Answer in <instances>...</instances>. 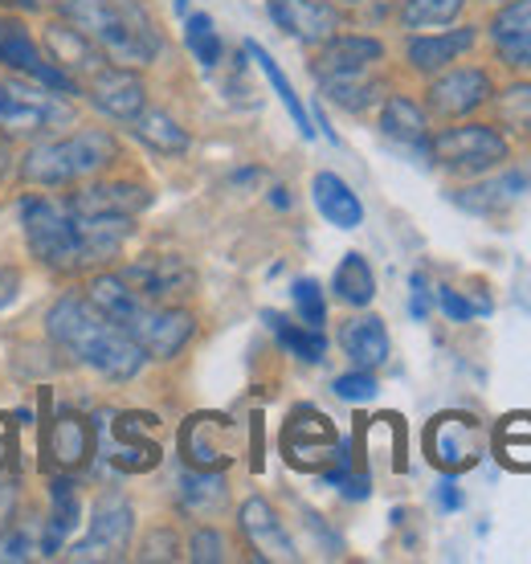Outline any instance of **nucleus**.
Listing matches in <instances>:
<instances>
[{"label":"nucleus","mask_w":531,"mask_h":564,"mask_svg":"<svg viewBox=\"0 0 531 564\" xmlns=\"http://www.w3.org/2000/svg\"><path fill=\"white\" fill-rule=\"evenodd\" d=\"M380 62H384V42L380 37H372V33H344L339 29L336 37L315 45L311 74H315V83H327V78L372 74V66H380Z\"/></svg>","instance_id":"nucleus-19"},{"label":"nucleus","mask_w":531,"mask_h":564,"mask_svg":"<svg viewBox=\"0 0 531 564\" xmlns=\"http://www.w3.org/2000/svg\"><path fill=\"white\" fill-rule=\"evenodd\" d=\"M119 327L140 344V352L148 360H176L188 348V339L196 336V315L176 307V303H148V299H140V307L131 311Z\"/></svg>","instance_id":"nucleus-9"},{"label":"nucleus","mask_w":531,"mask_h":564,"mask_svg":"<svg viewBox=\"0 0 531 564\" xmlns=\"http://www.w3.org/2000/svg\"><path fill=\"white\" fill-rule=\"evenodd\" d=\"M131 532H136V511L123 495H98L95 511H90V528H86V540H78L71 549L74 561H119L131 544Z\"/></svg>","instance_id":"nucleus-13"},{"label":"nucleus","mask_w":531,"mask_h":564,"mask_svg":"<svg viewBox=\"0 0 531 564\" xmlns=\"http://www.w3.org/2000/svg\"><path fill=\"white\" fill-rule=\"evenodd\" d=\"M262 319L294 360H303V365H323L327 360V336H323V327H307L303 319L291 324L279 311H262Z\"/></svg>","instance_id":"nucleus-32"},{"label":"nucleus","mask_w":531,"mask_h":564,"mask_svg":"<svg viewBox=\"0 0 531 564\" xmlns=\"http://www.w3.org/2000/svg\"><path fill=\"white\" fill-rule=\"evenodd\" d=\"M483 4H495V9H499V4H507V0H483Z\"/></svg>","instance_id":"nucleus-53"},{"label":"nucleus","mask_w":531,"mask_h":564,"mask_svg":"<svg viewBox=\"0 0 531 564\" xmlns=\"http://www.w3.org/2000/svg\"><path fill=\"white\" fill-rule=\"evenodd\" d=\"M238 528L258 561H299V549H294L286 523H282V516L270 508V499H262V495H253V499H246L238 508Z\"/></svg>","instance_id":"nucleus-23"},{"label":"nucleus","mask_w":531,"mask_h":564,"mask_svg":"<svg viewBox=\"0 0 531 564\" xmlns=\"http://www.w3.org/2000/svg\"><path fill=\"white\" fill-rule=\"evenodd\" d=\"M380 135L401 148H418L425 152L430 148V111L425 102H418L413 95H384L380 99Z\"/></svg>","instance_id":"nucleus-25"},{"label":"nucleus","mask_w":531,"mask_h":564,"mask_svg":"<svg viewBox=\"0 0 531 564\" xmlns=\"http://www.w3.org/2000/svg\"><path fill=\"white\" fill-rule=\"evenodd\" d=\"M246 57H250L253 66H258V70L266 74V83L274 86V95H279L282 107H286V115H291V119H294V128H299V135H303V140H315V128H311L307 107H303V99L294 95L291 78H286V74H282L279 62L270 57V50H266V45H258V42H253V37H250V42H246Z\"/></svg>","instance_id":"nucleus-34"},{"label":"nucleus","mask_w":531,"mask_h":564,"mask_svg":"<svg viewBox=\"0 0 531 564\" xmlns=\"http://www.w3.org/2000/svg\"><path fill=\"white\" fill-rule=\"evenodd\" d=\"M282 458L294 470L323 475L327 466L348 463V446L327 413H319L315 405H299L286 413V425H282Z\"/></svg>","instance_id":"nucleus-7"},{"label":"nucleus","mask_w":531,"mask_h":564,"mask_svg":"<svg viewBox=\"0 0 531 564\" xmlns=\"http://www.w3.org/2000/svg\"><path fill=\"white\" fill-rule=\"evenodd\" d=\"M140 561H181V536L172 528H152L140 544Z\"/></svg>","instance_id":"nucleus-43"},{"label":"nucleus","mask_w":531,"mask_h":564,"mask_svg":"<svg viewBox=\"0 0 531 564\" xmlns=\"http://www.w3.org/2000/svg\"><path fill=\"white\" fill-rule=\"evenodd\" d=\"M9 169H13V148H9V140L0 135V176H4Z\"/></svg>","instance_id":"nucleus-50"},{"label":"nucleus","mask_w":531,"mask_h":564,"mask_svg":"<svg viewBox=\"0 0 531 564\" xmlns=\"http://www.w3.org/2000/svg\"><path fill=\"white\" fill-rule=\"evenodd\" d=\"M311 200L327 226L336 229H360L364 226V200L351 193V184L336 172H315L311 181Z\"/></svg>","instance_id":"nucleus-28"},{"label":"nucleus","mask_w":531,"mask_h":564,"mask_svg":"<svg viewBox=\"0 0 531 564\" xmlns=\"http://www.w3.org/2000/svg\"><path fill=\"white\" fill-rule=\"evenodd\" d=\"M409 286H413L409 315H413L418 324H425V315H430V282H425V274H413V279H409Z\"/></svg>","instance_id":"nucleus-45"},{"label":"nucleus","mask_w":531,"mask_h":564,"mask_svg":"<svg viewBox=\"0 0 531 564\" xmlns=\"http://www.w3.org/2000/svg\"><path fill=\"white\" fill-rule=\"evenodd\" d=\"M131 135L148 148V152L164 155V160H176L193 148V135L172 119L169 111H160V107H143L136 119H131Z\"/></svg>","instance_id":"nucleus-30"},{"label":"nucleus","mask_w":531,"mask_h":564,"mask_svg":"<svg viewBox=\"0 0 531 564\" xmlns=\"http://www.w3.org/2000/svg\"><path fill=\"white\" fill-rule=\"evenodd\" d=\"M119 279L148 303H181L196 291V270L181 254H143L119 270Z\"/></svg>","instance_id":"nucleus-15"},{"label":"nucleus","mask_w":531,"mask_h":564,"mask_svg":"<svg viewBox=\"0 0 531 564\" xmlns=\"http://www.w3.org/2000/svg\"><path fill=\"white\" fill-rule=\"evenodd\" d=\"M21 226H25L29 250L42 267L57 270V274H78L90 267L66 205H57L50 197H25L21 200Z\"/></svg>","instance_id":"nucleus-5"},{"label":"nucleus","mask_w":531,"mask_h":564,"mask_svg":"<svg viewBox=\"0 0 531 564\" xmlns=\"http://www.w3.org/2000/svg\"><path fill=\"white\" fill-rule=\"evenodd\" d=\"M323 86V95L336 102V107H344V111H368L372 102H380L384 95H380V86L372 83V74H351V78H327Z\"/></svg>","instance_id":"nucleus-37"},{"label":"nucleus","mask_w":531,"mask_h":564,"mask_svg":"<svg viewBox=\"0 0 531 564\" xmlns=\"http://www.w3.org/2000/svg\"><path fill=\"white\" fill-rule=\"evenodd\" d=\"M531 193V164L528 169H511L503 164L499 172H487V176H478L475 184H466V188H454L449 200L458 205L462 213H475V217H503L519 205V200Z\"/></svg>","instance_id":"nucleus-16"},{"label":"nucleus","mask_w":531,"mask_h":564,"mask_svg":"<svg viewBox=\"0 0 531 564\" xmlns=\"http://www.w3.org/2000/svg\"><path fill=\"white\" fill-rule=\"evenodd\" d=\"M270 21L294 37L299 45H323L327 37H336L339 29L348 25V17L336 0H266Z\"/></svg>","instance_id":"nucleus-17"},{"label":"nucleus","mask_w":531,"mask_h":564,"mask_svg":"<svg viewBox=\"0 0 531 564\" xmlns=\"http://www.w3.org/2000/svg\"><path fill=\"white\" fill-rule=\"evenodd\" d=\"M270 200H274L279 209H286V205H291V197H286V188H274V197H270Z\"/></svg>","instance_id":"nucleus-52"},{"label":"nucleus","mask_w":531,"mask_h":564,"mask_svg":"<svg viewBox=\"0 0 531 564\" xmlns=\"http://www.w3.org/2000/svg\"><path fill=\"white\" fill-rule=\"evenodd\" d=\"M86 102H90L98 115L115 119V123H131V119L148 107V86H143V78L131 70V66L102 62V66L86 78Z\"/></svg>","instance_id":"nucleus-18"},{"label":"nucleus","mask_w":531,"mask_h":564,"mask_svg":"<svg viewBox=\"0 0 531 564\" xmlns=\"http://www.w3.org/2000/svg\"><path fill=\"white\" fill-rule=\"evenodd\" d=\"M241 451V430L225 413H193L181 425V458L193 470H225Z\"/></svg>","instance_id":"nucleus-12"},{"label":"nucleus","mask_w":531,"mask_h":564,"mask_svg":"<svg viewBox=\"0 0 531 564\" xmlns=\"http://www.w3.org/2000/svg\"><path fill=\"white\" fill-rule=\"evenodd\" d=\"M45 332H50V339L62 352L74 356L78 365L95 368L98 377H107V381L140 377L143 360H148L140 352V344L83 295L57 299L50 315H45Z\"/></svg>","instance_id":"nucleus-1"},{"label":"nucleus","mask_w":531,"mask_h":564,"mask_svg":"<svg viewBox=\"0 0 531 564\" xmlns=\"http://www.w3.org/2000/svg\"><path fill=\"white\" fill-rule=\"evenodd\" d=\"M487 42L495 62L511 74L531 78V0H507L487 21Z\"/></svg>","instance_id":"nucleus-20"},{"label":"nucleus","mask_w":531,"mask_h":564,"mask_svg":"<svg viewBox=\"0 0 531 564\" xmlns=\"http://www.w3.org/2000/svg\"><path fill=\"white\" fill-rule=\"evenodd\" d=\"M434 499H437V508H442V511H458L462 508V491H458V482H454V475H442Z\"/></svg>","instance_id":"nucleus-48"},{"label":"nucleus","mask_w":531,"mask_h":564,"mask_svg":"<svg viewBox=\"0 0 531 564\" xmlns=\"http://www.w3.org/2000/svg\"><path fill=\"white\" fill-rule=\"evenodd\" d=\"M470 0H401L397 9V25L409 33H425V29H446L466 13Z\"/></svg>","instance_id":"nucleus-36"},{"label":"nucleus","mask_w":531,"mask_h":564,"mask_svg":"<svg viewBox=\"0 0 531 564\" xmlns=\"http://www.w3.org/2000/svg\"><path fill=\"white\" fill-rule=\"evenodd\" d=\"M225 503H229L225 470H193V466H188V475L181 479V508L188 511V516L209 520V516L225 511Z\"/></svg>","instance_id":"nucleus-33"},{"label":"nucleus","mask_w":531,"mask_h":564,"mask_svg":"<svg viewBox=\"0 0 531 564\" xmlns=\"http://www.w3.org/2000/svg\"><path fill=\"white\" fill-rule=\"evenodd\" d=\"M78 520H83L78 487H74L71 475H54V479H50V528H45V540H42L45 556H57V549L74 536Z\"/></svg>","instance_id":"nucleus-29"},{"label":"nucleus","mask_w":531,"mask_h":564,"mask_svg":"<svg viewBox=\"0 0 531 564\" xmlns=\"http://www.w3.org/2000/svg\"><path fill=\"white\" fill-rule=\"evenodd\" d=\"M152 413H119L115 422L95 425V454H107V463L123 475H148L160 466V442H155Z\"/></svg>","instance_id":"nucleus-8"},{"label":"nucleus","mask_w":531,"mask_h":564,"mask_svg":"<svg viewBox=\"0 0 531 564\" xmlns=\"http://www.w3.org/2000/svg\"><path fill=\"white\" fill-rule=\"evenodd\" d=\"M495 128L503 131L507 140H519L531 148V78L519 74L516 83H507L495 90Z\"/></svg>","instance_id":"nucleus-31"},{"label":"nucleus","mask_w":531,"mask_h":564,"mask_svg":"<svg viewBox=\"0 0 531 564\" xmlns=\"http://www.w3.org/2000/svg\"><path fill=\"white\" fill-rule=\"evenodd\" d=\"M74 107L66 102V95H57L42 83H21L9 78L0 83V128L9 135H45L54 128H71Z\"/></svg>","instance_id":"nucleus-6"},{"label":"nucleus","mask_w":531,"mask_h":564,"mask_svg":"<svg viewBox=\"0 0 531 564\" xmlns=\"http://www.w3.org/2000/svg\"><path fill=\"white\" fill-rule=\"evenodd\" d=\"M184 45H188V54H193L205 70H213V66L221 62V54H225L221 33H217V25H213L209 13H188V17H184Z\"/></svg>","instance_id":"nucleus-38"},{"label":"nucleus","mask_w":531,"mask_h":564,"mask_svg":"<svg viewBox=\"0 0 531 564\" xmlns=\"http://www.w3.org/2000/svg\"><path fill=\"white\" fill-rule=\"evenodd\" d=\"M115 164H119V140L102 128H86L66 135V140L29 148L21 160V181L37 184V188H62V184L90 181Z\"/></svg>","instance_id":"nucleus-3"},{"label":"nucleus","mask_w":531,"mask_h":564,"mask_svg":"<svg viewBox=\"0 0 531 564\" xmlns=\"http://www.w3.org/2000/svg\"><path fill=\"white\" fill-rule=\"evenodd\" d=\"M332 291H336V299L344 303V307H356L364 311L372 299H377V274H372V267H368V258L364 254H344V262L336 267V274H332Z\"/></svg>","instance_id":"nucleus-35"},{"label":"nucleus","mask_w":531,"mask_h":564,"mask_svg":"<svg viewBox=\"0 0 531 564\" xmlns=\"http://www.w3.org/2000/svg\"><path fill=\"white\" fill-rule=\"evenodd\" d=\"M495 74L487 66H446L442 74L430 78L425 86V111L442 119V123H454V119H470L475 111L490 107L495 99Z\"/></svg>","instance_id":"nucleus-11"},{"label":"nucleus","mask_w":531,"mask_h":564,"mask_svg":"<svg viewBox=\"0 0 531 564\" xmlns=\"http://www.w3.org/2000/svg\"><path fill=\"white\" fill-rule=\"evenodd\" d=\"M57 21L74 25L115 66H152L164 54V33L143 0H54Z\"/></svg>","instance_id":"nucleus-2"},{"label":"nucleus","mask_w":531,"mask_h":564,"mask_svg":"<svg viewBox=\"0 0 531 564\" xmlns=\"http://www.w3.org/2000/svg\"><path fill=\"white\" fill-rule=\"evenodd\" d=\"M17 458V434H13V422L9 417H0V470Z\"/></svg>","instance_id":"nucleus-49"},{"label":"nucleus","mask_w":531,"mask_h":564,"mask_svg":"<svg viewBox=\"0 0 531 564\" xmlns=\"http://www.w3.org/2000/svg\"><path fill=\"white\" fill-rule=\"evenodd\" d=\"M33 4H42V0H0V9H33Z\"/></svg>","instance_id":"nucleus-51"},{"label":"nucleus","mask_w":531,"mask_h":564,"mask_svg":"<svg viewBox=\"0 0 531 564\" xmlns=\"http://www.w3.org/2000/svg\"><path fill=\"white\" fill-rule=\"evenodd\" d=\"M339 348L348 352L351 368H372L377 372L380 365H389L392 356V339H389V327L380 315H356L344 324L339 332Z\"/></svg>","instance_id":"nucleus-26"},{"label":"nucleus","mask_w":531,"mask_h":564,"mask_svg":"<svg viewBox=\"0 0 531 564\" xmlns=\"http://www.w3.org/2000/svg\"><path fill=\"white\" fill-rule=\"evenodd\" d=\"M425 454L442 475H462L470 466L483 463L487 454V425L478 422L475 413H437L434 422L425 425Z\"/></svg>","instance_id":"nucleus-10"},{"label":"nucleus","mask_w":531,"mask_h":564,"mask_svg":"<svg viewBox=\"0 0 531 564\" xmlns=\"http://www.w3.org/2000/svg\"><path fill=\"white\" fill-rule=\"evenodd\" d=\"M339 401H348V405H364V401H372L380 393V381L372 368H351V372H339L336 381H332Z\"/></svg>","instance_id":"nucleus-40"},{"label":"nucleus","mask_w":531,"mask_h":564,"mask_svg":"<svg viewBox=\"0 0 531 564\" xmlns=\"http://www.w3.org/2000/svg\"><path fill=\"white\" fill-rule=\"evenodd\" d=\"M434 299H437V307H442V315L454 319V324H470L475 315H487L490 311V303H470V299L462 295V291H454V286H437Z\"/></svg>","instance_id":"nucleus-42"},{"label":"nucleus","mask_w":531,"mask_h":564,"mask_svg":"<svg viewBox=\"0 0 531 564\" xmlns=\"http://www.w3.org/2000/svg\"><path fill=\"white\" fill-rule=\"evenodd\" d=\"M45 50H50V62L62 66L71 78H90L107 62L102 50L90 37H83L74 25H66V21H54V25L45 29Z\"/></svg>","instance_id":"nucleus-27"},{"label":"nucleus","mask_w":531,"mask_h":564,"mask_svg":"<svg viewBox=\"0 0 531 564\" xmlns=\"http://www.w3.org/2000/svg\"><path fill=\"white\" fill-rule=\"evenodd\" d=\"M29 536L25 532H0V564H13V561H29Z\"/></svg>","instance_id":"nucleus-44"},{"label":"nucleus","mask_w":531,"mask_h":564,"mask_svg":"<svg viewBox=\"0 0 531 564\" xmlns=\"http://www.w3.org/2000/svg\"><path fill=\"white\" fill-rule=\"evenodd\" d=\"M425 155H430L442 172H449V176L478 181V176L499 172L503 164H511V140H507L495 123L466 119V123H454V128L434 131Z\"/></svg>","instance_id":"nucleus-4"},{"label":"nucleus","mask_w":531,"mask_h":564,"mask_svg":"<svg viewBox=\"0 0 531 564\" xmlns=\"http://www.w3.org/2000/svg\"><path fill=\"white\" fill-rule=\"evenodd\" d=\"M478 45V25H458V29H425V33H409L405 42V62L409 70L421 78H434L446 66L462 62Z\"/></svg>","instance_id":"nucleus-21"},{"label":"nucleus","mask_w":531,"mask_h":564,"mask_svg":"<svg viewBox=\"0 0 531 564\" xmlns=\"http://www.w3.org/2000/svg\"><path fill=\"white\" fill-rule=\"evenodd\" d=\"M95 458V425L74 417V413H62L50 430L42 434V470L50 475V463L62 466V470H78Z\"/></svg>","instance_id":"nucleus-24"},{"label":"nucleus","mask_w":531,"mask_h":564,"mask_svg":"<svg viewBox=\"0 0 531 564\" xmlns=\"http://www.w3.org/2000/svg\"><path fill=\"white\" fill-rule=\"evenodd\" d=\"M0 66L13 70L17 78H33V83L50 86L57 95H78V78H71L62 66H54L17 17H0Z\"/></svg>","instance_id":"nucleus-14"},{"label":"nucleus","mask_w":531,"mask_h":564,"mask_svg":"<svg viewBox=\"0 0 531 564\" xmlns=\"http://www.w3.org/2000/svg\"><path fill=\"white\" fill-rule=\"evenodd\" d=\"M17 479H9V475H0V532L13 523V511H17Z\"/></svg>","instance_id":"nucleus-46"},{"label":"nucleus","mask_w":531,"mask_h":564,"mask_svg":"<svg viewBox=\"0 0 531 564\" xmlns=\"http://www.w3.org/2000/svg\"><path fill=\"white\" fill-rule=\"evenodd\" d=\"M291 303H294V311H299V319H303L307 327L327 324V299H323V286L315 279H294Z\"/></svg>","instance_id":"nucleus-39"},{"label":"nucleus","mask_w":531,"mask_h":564,"mask_svg":"<svg viewBox=\"0 0 531 564\" xmlns=\"http://www.w3.org/2000/svg\"><path fill=\"white\" fill-rule=\"evenodd\" d=\"M184 549H188V561L196 564H221L229 556V540L217 528H196Z\"/></svg>","instance_id":"nucleus-41"},{"label":"nucleus","mask_w":531,"mask_h":564,"mask_svg":"<svg viewBox=\"0 0 531 564\" xmlns=\"http://www.w3.org/2000/svg\"><path fill=\"white\" fill-rule=\"evenodd\" d=\"M17 295H21V270L0 267V311H4V307H13Z\"/></svg>","instance_id":"nucleus-47"},{"label":"nucleus","mask_w":531,"mask_h":564,"mask_svg":"<svg viewBox=\"0 0 531 564\" xmlns=\"http://www.w3.org/2000/svg\"><path fill=\"white\" fill-rule=\"evenodd\" d=\"M62 205L78 217H131L136 221L152 205V193L136 181H95L71 193Z\"/></svg>","instance_id":"nucleus-22"}]
</instances>
